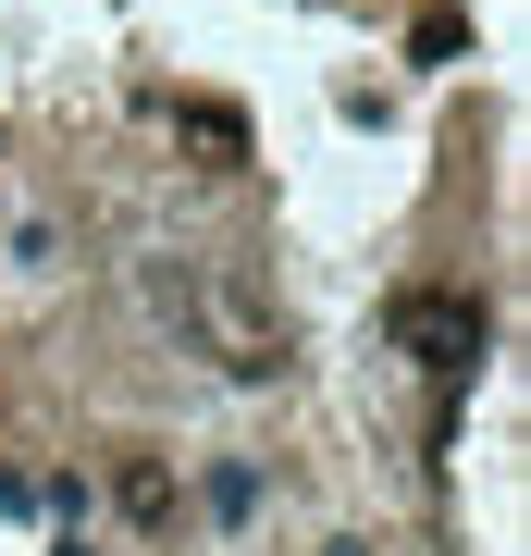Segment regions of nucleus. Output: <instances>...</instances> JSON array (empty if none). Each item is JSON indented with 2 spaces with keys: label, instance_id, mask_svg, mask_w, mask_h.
Returning <instances> with one entry per match:
<instances>
[{
  "label": "nucleus",
  "instance_id": "nucleus-1",
  "mask_svg": "<svg viewBox=\"0 0 531 556\" xmlns=\"http://www.w3.org/2000/svg\"><path fill=\"white\" fill-rule=\"evenodd\" d=\"M137 298H149V321L161 334H174L186 358H211L223 383H285V321H273V298H248L236 273H223V260H137Z\"/></svg>",
  "mask_w": 531,
  "mask_h": 556
},
{
  "label": "nucleus",
  "instance_id": "nucleus-4",
  "mask_svg": "<svg viewBox=\"0 0 531 556\" xmlns=\"http://www.w3.org/2000/svg\"><path fill=\"white\" fill-rule=\"evenodd\" d=\"M124 519H137V532H161V519H174V482H161L149 457H137V470H124Z\"/></svg>",
  "mask_w": 531,
  "mask_h": 556
},
{
  "label": "nucleus",
  "instance_id": "nucleus-3",
  "mask_svg": "<svg viewBox=\"0 0 531 556\" xmlns=\"http://www.w3.org/2000/svg\"><path fill=\"white\" fill-rule=\"evenodd\" d=\"M174 112V137L198 149V174H236L248 161V112H223V100H161Z\"/></svg>",
  "mask_w": 531,
  "mask_h": 556
},
{
  "label": "nucleus",
  "instance_id": "nucleus-2",
  "mask_svg": "<svg viewBox=\"0 0 531 556\" xmlns=\"http://www.w3.org/2000/svg\"><path fill=\"white\" fill-rule=\"evenodd\" d=\"M383 334H395V358H420L433 383H470L494 321H482L470 285H395V298H383Z\"/></svg>",
  "mask_w": 531,
  "mask_h": 556
}]
</instances>
